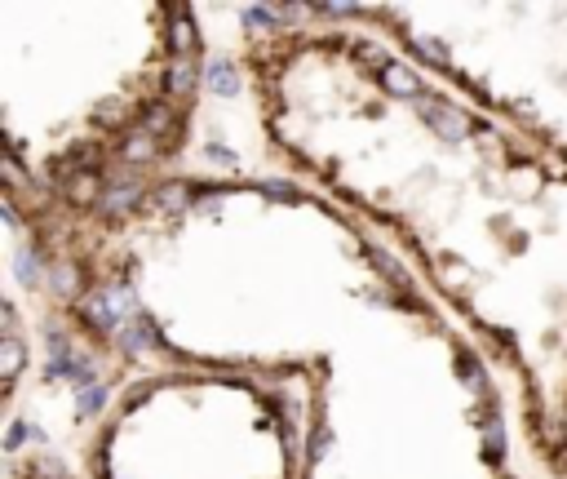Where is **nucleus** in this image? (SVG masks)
<instances>
[{
  "mask_svg": "<svg viewBox=\"0 0 567 479\" xmlns=\"http://www.w3.org/2000/svg\"><path fill=\"white\" fill-rule=\"evenodd\" d=\"M235 67L266 156L395 253L497 373L541 479H567V165L333 5H253Z\"/></svg>",
  "mask_w": 567,
  "mask_h": 479,
  "instance_id": "1",
  "label": "nucleus"
},
{
  "mask_svg": "<svg viewBox=\"0 0 567 479\" xmlns=\"http://www.w3.org/2000/svg\"><path fill=\"white\" fill-rule=\"evenodd\" d=\"M209 40L169 0H0L5 222L58 311L111 271L129 218L182 165Z\"/></svg>",
  "mask_w": 567,
  "mask_h": 479,
  "instance_id": "2",
  "label": "nucleus"
},
{
  "mask_svg": "<svg viewBox=\"0 0 567 479\" xmlns=\"http://www.w3.org/2000/svg\"><path fill=\"white\" fill-rule=\"evenodd\" d=\"M293 377L213 364H133L85 422L76 479H306Z\"/></svg>",
  "mask_w": 567,
  "mask_h": 479,
  "instance_id": "3",
  "label": "nucleus"
},
{
  "mask_svg": "<svg viewBox=\"0 0 567 479\" xmlns=\"http://www.w3.org/2000/svg\"><path fill=\"white\" fill-rule=\"evenodd\" d=\"M567 165V5H333Z\"/></svg>",
  "mask_w": 567,
  "mask_h": 479,
  "instance_id": "4",
  "label": "nucleus"
},
{
  "mask_svg": "<svg viewBox=\"0 0 567 479\" xmlns=\"http://www.w3.org/2000/svg\"><path fill=\"white\" fill-rule=\"evenodd\" d=\"M0 479H76V471H71L67 457L49 453V448L9 440V453H5V466H0Z\"/></svg>",
  "mask_w": 567,
  "mask_h": 479,
  "instance_id": "5",
  "label": "nucleus"
}]
</instances>
